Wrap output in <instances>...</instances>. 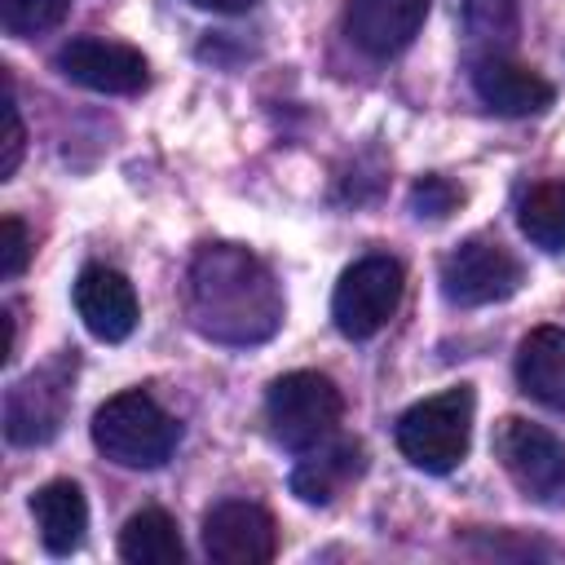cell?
Segmentation results:
<instances>
[{
  "label": "cell",
  "instance_id": "cell-1",
  "mask_svg": "<svg viewBox=\"0 0 565 565\" xmlns=\"http://www.w3.org/2000/svg\"><path fill=\"white\" fill-rule=\"evenodd\" d=\"M185 318L216 344H265L282 327V291L269 265L238 243H203L185 274Z\"/></svg>",
  "mask_w": 565,
  "mask_h": 565
},
{
  "label": "cell",
  "instance_id": "cell-2",
  "mask_svg": "<svg viewBox=\"0 0 565 565\" xmlns=\"http://www.w3.org/2000/svg\"><path fill=\"white\" fill-rule=\"evenodd\" d=\"M181 424L141 388L115 393L93 415V446L119 468H159L172 459Z\"/></svg>",
  "mask_w": 565,
  "mask_h": 565
},
{
  "label": "cell",
  "instance_id": "cell-3",
  "mask_svg": "<svg viewBox=\"0 0 565 565\" xmlns=\"http://www.w3.org/2000/svg\"><path fill=\"white\" fill-rule=\"evenodd\" d=\"M340 415H344V397H340L335 380L322 375V371H287L265 393L269 437L282 450H296V455L335 437Z\"/></svg>",
  "mask_w": 565,
  "mask_h": 565
},
{
  "label": "cell",
  "instance_id": "cell-4",
  "mask_svg": "<svg viewBox=\"0 0 565 565\" xmlns=\"http://www.w3.org/2000/svg\"><path fill=\"white\" fill-rule=\"evenodd\" d=\"M472 411H477V393L468 384L415 402L397 419V450L424 472H450L468 455Z\"/></svg>",
  "mask_w": 565,
  "mask_h": 565
},
{
  "label": "cell",
  "instance_id": "cell-5",
  "mask_svg": "<svg viewBox=\"0 0 565 565\" xmlns=\"http://www.w3.org/2000/svg\"><path fill=\"white\" fill-rule=\"evenodd\" d=\"M406 274L393 256H362L353 260L335 291H331V322L344 340H371L375 331L388 327V318L402 305Z\"/></svg>",
  "mask_w": 565,
  "mask_h": 565
},
{
  "label": "cell",
  "instance_id": "cell-6",
  "mask_svg": "<svg viewBox=\"0 0 565 565\" xmlns=\"http://www.w3.org/2000/svg\"><path fill=\"white\" fill-rule=\"evenodd\" d=\"M441 296L459 309H477V305H494L516 296V287L525 282L521 260L494 243V238H463L455 252L441 256Z\"/></svg>",
  "mask_w": 565,
  "mask_h": 565
},
{
  "label": "cell",
  "instance_id": "cell-7",
  "mask_svg": "<svg viewBox=\"0 0 565 565\" xmlns=\"http://www.w3.org/2000/svg\"><path fill=\"white\" fill-rule=\"evenodd\" d=\"M71 371H75V349L31 371L4 393V437L13 446H44L49 437H57L71 406Z\"/></svg>",
  "mask_w": 565,
  "mask_h": 565
},
{
  "label": "cell",
  "instance_id": "cell-8",
  "mask_svg": "<svg viewBox=\"0 0 565 565\" xmlns=\"http://www.w3.org/2000/svg\"><path fill=\"white\" fill-rule=\"evenodd\" d=\"M494 455L512 486L530 499H556L565 490V441L547 433L543 424H530L521 415L499 419L494 428Z\"/></svg>",
  "mask_w": 565,
  "mask_h": 565
},
{
  "label": "cell",
  "instance_id": "cell-9",
  "mask_svg": "<svg viewBox=\"0 0 565 565\" xmlns=\"http://www.w3.org/2000/svg\"><path fill=\"white\" fill-rule=\"evenodd\" d=\"M57 71L93 93H115V97H132L150 84V66L141 57V49L124 44V40H102V35H79L71 44L57 49Z\"/></svg>",
  "mask_w": 565,
  "mask_h": 565
},
{
  "label": "cell",
  "instance_id": "cell-10",
  "mask_svg": "<svg viewBox=\"0 0 565 565\" xmlns=\"http://www.w3.org/2000/svg\"><path fill=\"white\" fill-rule=\"evenodd\" d=\"M203 552L216 565H265L278 552V525L252 499H221L203 516Z\"/></svg>",
  "mask_w": 565,
  "mask_h": 565
},
{
  "label": "cell",
  "instance_id": "cell-11",
  "mask_svg": "<svg viewBox=\"0 0 565 565\" xmlns=\"http://www.w3.org/2000/svg\"><path fill=\"white\" fill-rule=\"evenodd\" d=\"M71 296H75V313L88 327V335H97L106 344L128 340L137 318H141L132 282L119 269H110V265H84Z\"/></svg>",
  "mask_w": 565,
  "mask_h": 565
},
{
  "label": "cell",
  "instance_id": "cell-12",
  "mask_svg": "<svg viewBox=\"0 0 565 565\" xmlns=\"http://www.w3.org/2000/svg\"><path fill=\"white\" fill-rule=\"evenodd\" d=\"M472 88L494 115H512V119L543 115L556 102V88L539 71H530L512 57H499V53H486L472 62Z\"/></svg>",
  "mask_w": 565,
  "mask_h": 565
},
{
  "label": "cell",
  "instance_id": "cell-13",
  "mask_svg": "<svg viewBox=\"0 0 565 565\" xmlns=\"http://www.w3.org/2000/svg\"><path fill=\"white\" fill-rule=\"evenodd\" d=\"M428 4L433 0H349V40L371 57H393L419 35Z\"/></svg>",
  "mask_w": 565,
  "mask_h": 565
},
{
  "label": "cell",
  "instance_id": "cell-14",
  "mask_svg": "<svg viewBox=\"0 0 565 565\" xmlns=\"http://www.w3.org/2000/svg\"><path fill=\"white\" fill-rule=\"evenodd\" d=\"M366 468V450L362 441H349V437H327L318 446L305 450V459L291 468V494L305 499V503H331L344 486H353Z\"/></svg>",
  "mask_w": 565,
  "mask_h": 565
},
{
  "label": "cell",
  "instance_id": "cell-15",
  "mask_svg": "<svg viewBox=\"0 0 565 565\" xmlns=\"http://www.w3.org/2000/svg\"><path fill=\"white\" fill-rule=\"evenodd\" d=\"M31 516H35V530H40V543L44 552L53 556H71L79 543H84V530H88V503H84V490L75 481H49L31 494Z\"/></svg>",
  "mask_w": 565,
  "mask_h": 565
},
{
  "label": "cell",
  "instance_id": "cell-16",
  "mask_svg": "<svg viewBox=\"0 0 565 565\" xmlns=\"http://www.w3.org/2000/svg\"><path fill=\"white\" fill-rule=\"evenodd\" d=\"M516 384L552 406L565 411V327H534L516 349Z\"/></svg>",
  "mask_w": 565,
  "mask_h": 565
},
{
  "label": "cell",
  "instance_id": "cell-17",
  "mask_svg": "<svg viewBox=\"0 0 565 565\" xmlns=\"http://www.w3.org/2000/svg\"><path fill=\"white\" fill-rule=\"evenodd\" d=\"M119 556L132 565H181L185 543L177 534V521L163 508H141L119 530Z\"/></svg>",
  "mask_w": 565,
  "mask_h": 565
},
{
  "label": "cell",
  "instance_id": "cell-18",
  "mask_svg": "<svg viewBox=\"0 0 565 565\" xmlns=\"http://www.w3.org/2000/svg\"><path fill=\"white\" fill-rule=\"evenodd\" d=\"M521 234L543 252H565V177L539 181L516 207Z\"/></svg>",
  "mask_w": 565,
  "mask_h": 565
},
{
  "label": "cell",
  "instance_id": "cell-19",
  "mask_svg": "<svg viewBox=\"0 0 565 565\" xmlns=\"http://www.w3.org/2000/svg\"><path fill=\"white\" fill-rule=\"evenodd\" d=\"M66 9H71V0H0V22L9 35L26 40L40 31H53L66 18Z\"/></svg>",
  "mask_w": 565,
  "mask_h": 565
},
{
  "label": "cell",
  "instance_id": "cell-20",
  "mask_svg": "<svg viewBox=\"0 0 565 565\" xmlns=\"http://www.w3.org/2000/svg\"><path fill=\"white\" fill-rule=\"evenodd\" d=\"M459 203H463V194H459V185H450L446 177H419V181L411 185V212H415L419 221H446Z\"/></svg>",
  "mask_w": 565,
  "mask_h": 565
},
{
  "label": "cell",
  "instance_id": "cell-21",
  "mask_svg": "<svg viewBox=\"0 0 565 565\" xmlns=\"http://www.w3.org/2000/svg\"><path fill=\"white\" fill-rule=\"evenodd\" d=\"M31 260V234L18 216H4L0 221V278L13 282Z\"/></svg>",
  "mask_w": 565,
  "mask_h": 565
},
{
  "label": "cell",
  "instance_id": "cell-22",
  "mask_svg": "<svg viewBox=\"0 0 565 565\" xmlns=\"http://www.w3.org/2000/svg\"><path fill=\"white\" fill-rule=\"evenodd\" d=\"M22 115H18V102H13V79L4 75V159H0V181H9L22 163Z\"/></svg>",
  "mask_w": 565,
  "mask_h": 565
},
{
  "label": "cell",
  "instance_id": "cell-23",
  "mask_svg": "<svg viewBox=\"0 0 565 565\" xmlns=\"http://www.w3.org/2000/svg\"><path fill=\"white\" fill-rule=\"evenodd\" d=\"M194 9H212V13H247L256 0H185Z\"/></svg>",
  "mask_w": 565,
  "mask_h": 565
}]
</instances>
